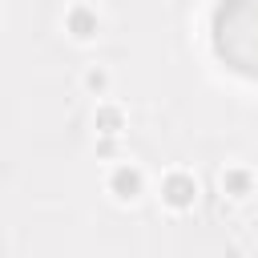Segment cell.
<instances>
[{"instance_id":"1","label":"cell","mask_w":258,"mask_h":258,"mask_svg":"<svg viewBox=\"0 0 258 258\" xmlns=\"http://www.w3.org/2000/svg\"><path fill=\"white\" fill-rule=\"evenodd\" d=\"M157 198H161V206H165L169 214H189V210L198 206V198H202V185H198L194 169L173 165V169L161 173V181H157Z\"/></svg>"},{"instance_id":"5","label":"cell","mask_w":258,"mask_h":258,"mask_svg":"<svg viewBox=\"0 0 258 258\" xmlns=\"http://www.w3.org/2000/svg\"><path fill=\"white\" fill-rule=\"evenodd\" d=\"M125 125H129V113H125L121 101L101 97V101L93 105V133H97V137H121Z\"/></svg>"},{"instance_id":"2","label":"cell","mask_w":258,"mask_h":258,"mask_svg":"<svg viewBox=\"0 0 258 258\" xmlns=\"http://www.w3.org/2000/svg\"><path fill=\"white\" fill-rule=\"evenodd\" d=\"M145 169L129 157H117L109 169H105V194L117 202V206H137L145 198Z\"/></svg>"},{"instance_id":"4","label":"cell","mask_w":258,"mask_h":258,"mask_svg":"<svg viewBox=\"0 0 258 258\" xmlns=\"http://www.w3.org/2000/svg\"><path fill=\"white\" fill-rule=\"evenodd\" d=\"M218 189H222L230 202H246V198L258 189V177H254V169H250L246 161H226V165L218 169Z\"/></svg>"},{"instance_id":"6","label":"cell","mask_w":258,"mask_h":258,"mask_svg":"<svg viewBox=\"0 0 258 258\" xmlns=\"http://www.w3.org/2000/svg\"><path fill=\"white\" fill-rule=\"evenodd\" d=\"M81 89L101 101V97H109V89H113V73H109L105 64H85V69H81Z\"/></svg>"},{"instance_id":"7","label":"cell","mask_w":258,"mask_h":258,"mask_svg":"<svg viewBox=\"0 0 258 258\" xmlns=\"http://www.w3.org/2000/svg\"><path fill=\"white\" fill-rule=\"evenodd\" d=\"M97 153L101 157H113L117 153V137H97Z\"/></svg>"},{"instance_id":"3","label":"cell","mask_w":258,"mask_h":258,"mask_svg":"<svg viewBox=\"0 0 258 258\" xmlns=\"http://www.w3.org/2000/svg\"><path fill=\"white\" fill-rule=\"evenodd\" d=\"M60 28H64V36H69L73 44H93V40L101 36L105 20H101L97 4H89V0H73V4L64 8V16H60Z\"/></svg>"}]
</instances>
